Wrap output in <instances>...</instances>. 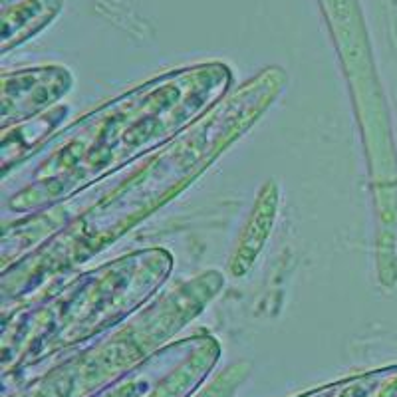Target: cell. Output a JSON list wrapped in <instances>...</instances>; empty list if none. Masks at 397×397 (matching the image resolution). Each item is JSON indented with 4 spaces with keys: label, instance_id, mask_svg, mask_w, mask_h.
Instances as JSON below:
<instances>
[{
    "label": "cell",
    "instance_id": "1",
    "mask_svg": "<svg viewBox=\"0 0 397 397\" xmlns=\"http://www.w3.org/2000/svg\"><path fill=\"white\" fill-rule=\"evenodd\" d=\"M62 0H4L2 2V52L26 42L46 28L60 12Z\"/></svg>",
    "mask_w": 397,
    "mask_h": 397
}]
</instances>
